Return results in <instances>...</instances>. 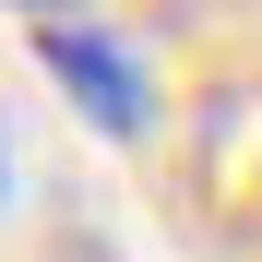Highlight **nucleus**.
I'll use <instances>...</instances> for the list:
<instances>
[{
    "label": "nucleus",
    "mask_w": 262,
    "mask_h": 262,
    "mask_svg": "<svg viewBox=\"0 0 262 262\" xmlns=\"http://www.w3.org/2000/svg\"><path fill=\"white\" fill-rule=\"evenodd\" d=\"M36 60L72 83V107L96 119V131H143V119H155V83H143V60H131L107 24H48V36H36Z\"/></svg>",
    "instance_id": "1"
},
{
    "label": "nucleus",
    "mask_w": 262,
    "mask_h": 262,
    "mask_svg": "<svg viewBox=\"0 0 262 262\" xmlns=\"http://www.w3.org/2000/svg\"><path fill=\"white\" fill-rule=\"evenodd\" d=\"M12 12H24L36 36H48V24H83V0H12Z\"/></svg>",
    "instance_id": "2"
},
{
    "label": "nucleus",
    "mask_w": 262,
    "mask_h": 262,
    "mask_svg": "<svg viewBox=\"0 0 262 262\" xmlns=\"http://www.w3.org/2000/svg\"><path fill=\"white\" fill-rule=\"evenodd\" d=\"M0 179H12V155H0Z\"/></svg>",
    "instance_id": "3"
}]
</instances>
